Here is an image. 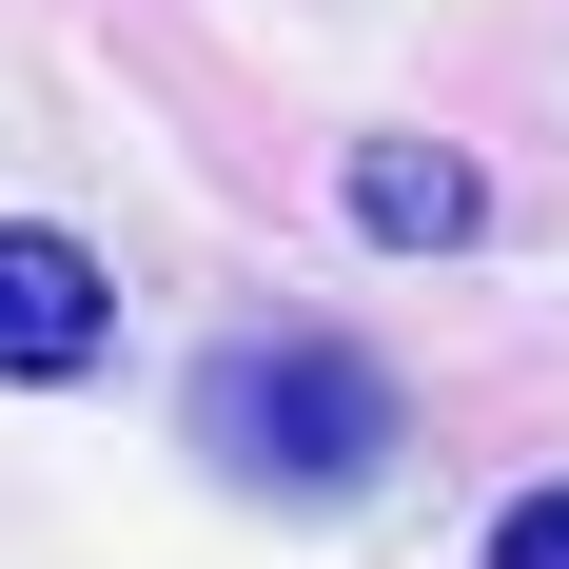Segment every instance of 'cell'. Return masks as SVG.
I'll list each match as a JSON object with an SVG mask.
<instances>
[{
	"label": "cell",
	"instance_id": "3",
	"mask_svg": "<svg viewBox=\"0 0 569 569\" xmlns=\"http://www.w3.org/2000/svg\"><path fill=\"white\" fill-rule=\"evenodd\" d=\"M353 236H393V256H471L491 197H471L452 138H353Z\"/></svg>",
	"mask_w": 569,
	"mask_h": 569
},
{
	"label": "cell",
	"instance_id": "4",
	"mask_svg": "<svg viewBox=\"0 0 569 569\" xmlns=\"http://www.w3.org/2000/svg\"><path fill=\"white\" fill-rule=\"evenodd\" d=\"M491 569H569V491H511L491 511Z\"/></svg>",
	"mask_w": 569,
	"mask_h": 569
},
{
	"label": "cell",
	"instance_id": "2",
	"mask_svg": "<svg viewBox=\"0 0 569 569\" xmlns=\"http://www.w3.org/2000/svg\"><path fill=\"white\" fill-rule=\"evenodd\" d=\"M99 353H118V276L79 236L0 217V393H59V373H99Z\"/></svg>",
	"mask_w": 569,
	"mask_h": 569
},
{
	"label": "cell",
	"instance_id": "1",
	"mask_svg": "<svg viewBox=\"0 0 569 569\" xmlns=\"http://www.w3.org/2000/svg\"><path fill=\"white\" fill-rule=\"evenodd\" d=\"M197 452L256 471V491H373L393 471V373L335 335H236L197 373Z\"/></svg>",
	"mask_w": 569,
	"mask_h": 569
}]
</instances>
